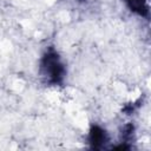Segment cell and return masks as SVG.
<instances>
[{"label": "cell", "mask_w": 151, "mask_h": 151, "mask_svg": "<svg viewBox=\"0 0 151 151\" xmlns=\"http://www.w3.org/2000/svg\"><path fill=\"white\" fill-rule=\"evenodd\" d=\"M131 5V7L133 8H140L143 7V0H127Z\"/></svg>", "instance_id": "obj_1"}]
</instances>
